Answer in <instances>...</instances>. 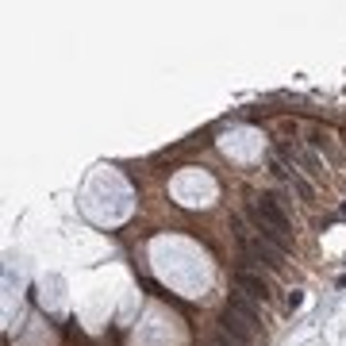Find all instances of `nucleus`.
<instances>
[{"mask_svg": "<svg viewBox=\"0 0 346 346\" xmlns=\"http://www.w3.org/2000/svg\"><path fill=\"white\" fill-rule=\"evenodd\" d=\"M250 219H254V231H258L269 246H277L281 254H289V246H293V239H289L293 223H289V216L281 212V204H277L273 196H258L250 204Z\"/></svg>", "mask_w": 346, "mask_h": 346, "instance_id": "nucleus-1", "label": "nucleus"}, {"mask_svg": "<svg viewBox=\"0 0 346 346\" xmlns=\"http://www.w3.org/2000/svg\"><path fill=\"white\" fill-rule=\"evenodd\" d=\"M235 235H239V246H242V254H246V258L262 262V266H269V269L281 266V258H285V254L277 250V246H269L262 235H250L246 227H242V219H235Z\"/></svg>", "mask_w": 346, "mask_h": 346, "instance_id": "nucleus-2", "label": "nucleus"}, {"mask_svg": "<svg viewBox=\"0 0 346 346\" xmlns=\"http://www.w3.org/2000/svg\"><path fill=\"white\" fill-rule=\"evenodd\" d=\"M235 289L242 296H254V300H269V285L262 273H250V269H239L235 273Z\"/></svg>", "mask_w": 346, "mask_h": 346, "instance_id": "nucleus-3", "label": "nucleus"}, {"mask_svg": "<svg viewBox=\"0 0 346 346\" xmlns=\"http://www.w3.org/2000/svg\"><path fill=\"white\" fill-rule=\"evenodd\" d=\"M227 311H231V315H239V320L246 323L250 331H258V335H262V315L254 311V304L246 300L242 293H231V300H227Z\"/></svg>", "mask_w": 346, "mask_h": 346, "instance_id": "nucleus-4", "label": "nucleus"}, {"mask_svg": "<svg viewBox=\"0 0 346 346\" xmlns=\"http://www.w3.org/2000/svg\"><path fill=\"white\" fill-rule=\"evenodd\" d=\"M223 331H227V335H231L239 346H254V338H258V331H250L246 323L239 320V315H231L227 308H223Z\"/></svg>", "mask_w": 346, "mask_h": 346, "instance_id": "nucleus-5", "label": "nucleus"}, {"mask_svg": "<svg viewBox=\"0 0 346 346\" xmlns=\"http://www.w3.org/2000/svg\"><path fill=\"white\" fill-rule=\"evenodd\" d=\"M289 181H293V189L300 192L304 200H315V189H311V185L304 181V177H300V173H296V169H289Z\"/></svg>", "mask_w": 346, "mask_h": 346, "instance_id": "nucleus-6", "label": "nucleus"}, {"mask_svg": "<svg viewBox=\"0 0 346 346\" xmlns=\"http://www.w3.org/2000/svg\"><path fill=\"white\" fill-rule=\"evenodd\" d=\"M300 304H304V293H289V308L296 311V308H300Z\"/></svg>", "mask_w": 346, "mask_h": 346, "instance_id": "nucleus-7", "label": "nucleus"}, {"mask_svg": "<svg viewBox=\"0 0 346 346\" xmlns=\"http://www.w3.org/2000/svg\"><path fill=\"white\" fill-rule=\"evenodd\" d=\"M212 346H239V342H227V338L219 335V338H216V342H212Z\"/></svg>", "mask_w": 346, "mask_h": 346, "instance_id": "nucleus-8", "label": "nucleus"}, {"mask_svg": "<svg viewBox=\"0 0 346 346\" xmlns=\"http://www.w3.org/2000/svg\"><path fill=\"white\" fill-rule=\"evenodd\" d=\"M338 216H342V219H346V204H342V208H338Z\"/></svg>", "mask_w": 346, "mask_h": 346, "instance_id": "nucleus-9", "label": "nucleus"}]
</instances>
